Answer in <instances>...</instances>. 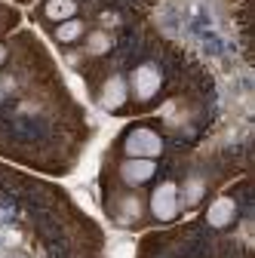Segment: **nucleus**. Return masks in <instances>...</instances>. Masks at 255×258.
Here are the masks:
<instances>
[{"label": "nucleus", "mask_w": 255, "mask_h": 258, "mask_svg": "<svg viewBox=\"0 0 255 258\" xmlns=\"http://www.w3.org/2000/svg\"><path fill=\"white\" fill-rule=\"evenodd\" d=\"M123 151L126 157H142V160H157L163 154V139L151 126H133L123 136Z\"/></svg>", "instance_id": "nucleus-1"}, {"label": "nucleus", "mask_w": 255, "mask_h": 258, "mask_svg": "<svg viewBox=\"0 0 255 258\" xmlns=\"http://www.w3.org/2000/svg\"><path fill=\"white\" fill-rule=\"evenodd\" d=\"M148 209L157 221H172L181 209V197H178V184L175 181H160L154 190H151V200H148Z\"/></svg>", "instance_id": "nucleus-2"}, {"label": "nucleus", "mask_w": 255, "mask_h": 258, "mask_svg": "<svg viewBox=\"0 0 255 258\" xmlns=\"http://www.w3.org/2000/svg\"><path fill=\"white\" fill-rule=\"evenodd\" d=\"M160 86H163V74L151 61L139 64V68L133 71V77H130V89H133V95H136L139 102H151L154 95L160 92Z\"/></svg>", "instance_id": "nucleus-3"}, {"label": "nucleus", "mask_w": 255, "mask_h": 258, "mask_svg": "<svg viewBox=\"0 0 255 258\" xmlns=\"http://www.w3.org/2000/svg\"><path fill=\"white\" fill-rule=\"evenodd\" d=\"M154 175H157V163H154V160L126 157L123 163H120V178H123L126 184H133V187H139V184H148Z\"/></svg>", "instance_id": "nucleus-4"}, {"label": "nucleus", "mask_w": 255, "mask_h": 258, "mask_svg": "<svg viewBox=\"0 0 255 258\" xmlns=\"http://www.w3.org/2000/svg\"><path fill=\"white\" fill-rule=\"evenodd\" d=\"M126 99H130V83H126V77L120 74H111L105 83H102V92H99V102L105 111H120L126 105Z\"/></svg>", "instance_id": "nucleus-5"}, {"label": "nucleus", "mask_w": 255, "mask_h": 258, "mask_svg": "<svg viewBox=\"0 0 255 258\" xmlns=\"http://www.w3.org/2000/svg\"><path fill=\"white\" fill-rule=\"evenodd\" d=\"M206 221L209 228H231L237 221V203L234 197H215L206 209Z\"/></svg>", "instance_id": "nucleus-6"}, {"label": "nucleus", "mask_w": 255, "mask_h": 258, "mask_svg": "<svg viewBox=\"0 0 255 258\" xmlns=\"http://www.w3.org/2000/svg\"><path fill=\"white\" fill-rule=\"evenodd\" d=\"M43 16L49 22H68L77 16V0H46L43 4Z\"/></svg>", "instance_id": "nucleus-7"}, {"label": "nucleus", "mask_w": 255, "mask_h": 258, "mask_svg": "<svg viewBox=\"0 0 255 258\" xmlns=\"http://www.w3.org/2000/svg\"><path fill=\"white\" fill-rule=\"evenodd\" d=\"M203 194H206V181H203L200 175H190V178L178 187V197H181L184 206H197V203L203 200Z\"/></svg>", "instance_id": "nucleus-8"}, {"label": "nucleus", "mask_w": 255, "mask_h": 258, "mask_svg": "<svg viewBox=\"0 0 255 258\" xmlns=\"http://www.w3.org/2000/svg\"><path fill=\"white\" fill-rule=\"evenodd\" d=\"M83 22L80 19H68V22H58V28H55V40L58 43H74V40H80L83 37Z\"/></svg>", "instance_id": "nucleus-9"}, {"label": "nucleus", "mask_w": 255, "mask_h": 258, "mask_svg": "<svg viewBox=\"0 0 255 258\" xmlns=\"http://www.w3.org/2000/svg\"><path fill=\"white\" fill-rule=\"evenodd\" d=\"M111 46H114V40H111L108 31H92L86 37V52L89 55H105V52H111Z\"/></svg>", "instance_id": "nucleus-10"}, {"label": "nucleus", "mask_w": 255, "mask_h": 258, "mask_svg": "<svg viewBox=\"0 0 255 258\" xmlns=\"http://www.w3.org/2000/svg\"><path fill=\"white\" fill-rule=\"evenodd\" d=\"M142 215V200L139 197H126L123 203H120V218L123 221H136Z\"/></svg>", "instance_id": "nucleus-11"}, {"label": "nucleus", "mask_w": 255, "mask_h": 258, "mask_svg": "<svg viewBox=\"0 0 255 258\" xmlns=\"http://www.w3.org/2000/svg\"><path fill=\"white\" fill-rule=\"evenodd\" d=\"M16 89V80L13 77H0V95H10Z\"/></svg>", "instance_id": "nucleus-12"}, {"label": "nucleus", "mask_w": 255, "mask_h": 258, "mask_svg": "<svg viewBox=\"0 0 255 258\" xmlns=\"http://www.w3.org/2000/svg\"><path fill=\"white\" fill-rule=\"evenodd\" d=\"M7 55H10V52H7V46L0 43V68H4V61H7Z\"/></svg>", "instance_id": "nucleus-13"}]
</instances>
